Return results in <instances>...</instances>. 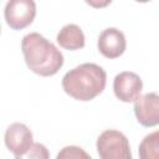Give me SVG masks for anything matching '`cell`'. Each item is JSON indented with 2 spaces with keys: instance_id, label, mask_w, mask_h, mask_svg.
I'll return each instance as SVG.
<instances>
[{
  "instance_id": "obj_1",
  "label": "cell",
  "mask_w": 159,
  "mask_h": 159,
  "mask_svg": "<svg viewBox=\"0 0 159 159\" xmlns=\"http://www.w3.org/2000/svg\"><path fill=\"white\" fill-rule=\"evenodd\" d=\"M21 50L27 67L39 76H53L63 66L62 52L39 32L25 35L21 40Z\"/></svg>"
},
{
  "instance_id": "obj_2",
  "label": "cell",
  "mask_w": 159,
  "mask_h": 159,
  "mask_svg": "<svg viewBox=\"0 0 159 159\" xmlns=\"http://www.w3.org/2000/svg\"><path fill=\"white\" fill-rule=\"evenodd\" d=\"M107 83L106 71L96 63H82L62 78L63 91L77 101H91L101 94Z\"/></svg>"
},
{
  "instance_id": "obj_3",
  "label": "cell",
  "mask_w": 159,
  "mask_h": 159,
  "mask_svg": "<svg viewBox=\"0 0 159 159\" xmlns=\"http://www.w3.org/2000/svg\"><path fill=\"white\" fill-rule=\"evenodd\" d=\"M96 145L101 159H133L127 137L117 129L101 133Z\"/></svg>"
},
{
  "instance_id": "obj_4",
  "label": "cell",
  "mask_w": 159,
  "mask_h": 159,
  "mask_svg": "<svg viewBox=\"0 0 159 159\" xmlns=\"http://www.w3.org/2000/svg\"><path fill=\"white\" fill-rule=\"evenodd\" d=\"M36 15L34 0H10L5 5L4 16L12 30H22L29 26Z\"/></svg>"
},
{
  "instance_id": "obj_5",
  "label": "cell",
  "mask_w": 159,
  "mask_h": 159,
  "mask_svg": "<svg viewBox=\"0 0 159 159\" xmlns=\"http://www.w3.org/2000/svg\"><path fill=\"white\" fill-rule=\"evenodd\" d=\"M143 88L142 78L130 71L118 73L113 81V91L116 97L125 103L135 102Z\"/></svg>"
},
{
  "instance_id": "obj_6",
  "label": "cell",
  "mask_w": 159,
  "mask_h": 159,
  "mask_svg": "<svg viewBox=\"0 0 159 159\" xmlns=\"http://www.w3.org/2000/svg\"><path fill=\"white\" fill-rule=\"evenodd\" d=\"M134 114L143 127L159 124V92H148L134 102Z\"/></svg>"
},
{
  "instance_id": "obj_7",
  "label": "cell",
  "mask_w": 159,
  "mask_h": 159,
  "mask_svg": "<svg viewBox=\"0 0 159 159\" xmlns=\"http://www.w3.org/2000/svg\"><path fill=\"white\" fill-rule=\"evenodd\" d=\"M5 144L15 155L25 154L34 145V137L31 130L24 123H12L7 127L4 137Z\"/></svg>"
},
{
  "instance_id": "obj_8",
  "label": "cell",
  "mask_w": 159,
  "mask_h": 159,
  "mask_svg": "<svg viewBox=\"0 0 159 159\" xmlns=\"http://www.w3.org/2000/svg\"><path fill=\"white\" fill-rule=\"evenodd\" d=\"M99 52L107 57V58H117L125 51L127 42L124 34L116 29V27H108L103 30L98 37L97 42Z\"/></svg>"
},
{
  "instance_id": "obj_9",
  "label": "cell",
  "mask_w": 159,
  "mask_h": 159,
  "mask_svg": "<svg viewBox=\"0 0 159 159\" xmlns=\"http://www.w3.org/2000/svg\"><path fill=\"white\" fill-rule=\"evenodd\" d=\"M57 42L66 50H80L84 46V34L76 24L65 25L57 34Z\"/></svg>"
},
{
  "instance_id": "obj_10",
  "label": "cell",
  "mask_w": 159,
  "mask_h": 159,
  "mask_svg": "<svg viewBox=\"0 0 159 159\" xmlns=\"http://www.w3.org/2000/svg\"><path fill=\"white\" fill-rule=\"evenodd\" d=\"M138 152L139 159H159V129L142 139Z\"/></svg>"
},
{
  "instance_id": "obj_11",
  "label": "cell",
  "mask_w": 159,
  "mask_h": 159,
  "mask_svg": "<svg viewBox=\"0 0 159 159\" xmlns=\"http://www.w3.org/2000/svg\"><path fill=\"white\" fill-rule=\"evenodd\" d=\"M56 159H92V158L81 147H77V145H67V147H63L58 152Z\"/></svg>"
},
{
  "instance_id": "obj_12",
  "label": "cell",
  "mask_w": 159,
  "mask_h": 159,
  "mask_svg": "<svg viewBox=\"0 0 159 159\" xmlns=\"http://www.w3.org/2000/svg\"><path fill=\"white\" fill-rule=\"evenodd\" d=\"M15 159H50L48 149L41 143H34V145L22 155H15Z\"/></svg>"
}]
</instances>
